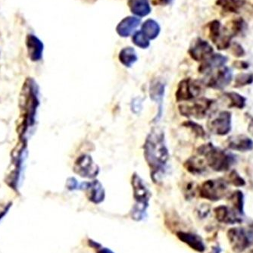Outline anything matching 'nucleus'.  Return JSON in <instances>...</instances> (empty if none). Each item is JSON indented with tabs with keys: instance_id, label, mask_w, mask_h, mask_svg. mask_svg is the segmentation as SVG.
<instances>
[{
	"instance_id": "nucleus-1",
	"label": "nucleus",
	"mask_w": 253,
	"mask_h": 253,
	"mask_svg": "<svg viewBox=\"0 0 253 253\" xmlns=\"http://www.w3.org/2000/svg\"><path fill=\"white\" fill-rule=\"evenodd\" d=\"M144 157L150 169L154 183L159 181L166 171L169 153L165 140V133L159 128H153L143 145Z\"/></svg>"
},
{
	"instance_id": "nucleus-2",
	"label": "nucleus",
	"mask_w": 253,
	"mask_h": 253,
	"mask_svg": "<svg viewBox=\"0 0 253 253\" xmlns=\"http://www.w3.org/2000/svg\"><path fill=\"white\" fill-rule=\"evenodd\" d=\"M131 184L133 190V197L136 200V205L132 210V217L136 221L143 219L145 212L149 205L151 193L145 184L141 177L134 173L132 176Z\"/></svg>"
},
{
	"instance_id": "nucleus-3",
	"label": "nucleus",
	"mask_w": 253,
	"mask_h": 253,
	"mask_svg": "<svg viewBox=\"0 0 253 253\" xmlns=\"http://www.w3.org/2000/svg\"><path fill=\"white\" fill-rule=\"evenodd\" d=\"M198 153L206 157V163L216 171H224L231 167L232 159L225 153L214 147L211 143L203 145L198 149Z\"/></svg>"
},
{
	"instance_id": "nucleus-4",
	"label": "nucleus",
	"mask_w": 253,
	"mask_h": 253,
	"mask_svg": "<svg viewBox=\"0 0 253 253\" xmlns=\"http://www.w3.org/2000/svg\"><path fill=\"white\" fill-rule=\"evenodd\" d=\"M204 84L199 81H193L190 78L183 80L179 83L176 91L175 97L177 102L190 101L198 97L203 93V85Z\"/></svg>"
},
{
	"instance_id": "nucleus-5",
	"label": "nucleus",
	"mask_w": 253,
	"mask_h": 253,
	"mask_svg": "<svg viewBox=\"0 0 253 253\" xmlns=\"http://www.w3.org/2000/svg\"><path fill=\"white\" fill-rule=\"evenodd\" d=\"M212 100L211 99L200 98L190 104H181L178 108L182 116L201 119L206 117L210 110Z\"/></svg>"
},
{
	"instance_id": "nucleus-6",
	"label": "nucleus",
	"mask_w": 253,
	"mask_h": 253,
	"mask_svg": "<svg viewBox=\"0 0 253 253\" xmlns=\"http://www.w3.org/2000/svg\"><path fill=\"white\" fill-rule=\"evenodd\" d=\"M73 170L77 174L85 178H95L99 173V166L89 155L79 156L75 161Z\"/></svg>"
},
{
	"instance_id": "nucleus-7",
	"label": "nucleus",
	"mask_w": 253,
	"mask_h": 253,
	"mask_svg": "<svg viewBox=\"0 0 253 253\" xmlns=\"http://www.w3.org/2000/svg\"><path fill=\"white\" fill-rule=\"evenodd\" d=\"M227 190L225 183L220 180H207L200 188V194L203 198L207 200H219L224 197Z\"/></svg>"
},
{
	"instance_id": "nucleus-8",
	"label": "nucleus",
	"mask_w": 253,
	"mask_h": 253,
	"mask_svg": "<svg viewBox=\"0 0 253 253\" xmlns=\"http://www.w3.org/2000/svg\"><path fill=\"white\" fill-rule=\"evenodd\" d=\"M206 76L205 85L215 89H221L231 82L232 73L230 68L222 66L217 68V72L212 71Z\"/></svg>"
},
{
	"instance_id": "nucleus-9",
	"label": "nucleus",
	"mask_w": 253,
	"mask_h": 253,
	"mask_svg": "<svg viewBox=\"0 0 253 253\" xmlns=\"http://www.w3.org/2000/svg\"><path fill=\"white\" fill-rule=\"evenodd\" d=\"M192 59L197 62H204L213 55V48L207 41L197 38L189 49Z\"/></svg>"
},
{
	"instance_id": "nucleus-10",
	"label": "nucleus",
	"mask_w": 253,
	"mask_h": 253,
	"mask_svg": "<svg viewBox=\"0 0 253 253\" xmlns=\"http://www.w3.org/2000/svg\"><path fill=\"white\" fill-rule=\"evenodd\" d=\"M208 127L210 131L218 135H225L231 130V114L220 112L216 117L210 120Z\"/></svg>"
},
{
	"instance_id": "nucleus-11",
	"label": "nucleus",
	"mask_w": 253,
	"mask_h": 253,
	"mask_svg": "<svg viewBox=\"0 0 253 253\" xmlns=\"http://www.w3.org/2000/svg\"><path fill=\"white\" fill-rule=\"evenodd\" d=\"M79 190H86V196L89 201L95 204L102 203L105 199V190L99 180H95L91 182H84L78 187Z\"/></svg>"
},
{
	"instance_id": "nucleus-12",
	"label": "nucleus",
	"mask_w": 253,
	"mask_h": 253,
	"mask_svg": "<svg viewBox=\"0 0 253 253\" xmlns=\"http://www.w3.org/2000/svg\"><path fill=\"white\" fill-rule=\"evenodd\" d=\"M229 240L236 253L244 251L250 246V239L247 233L241 228H233L228 231Z\"/></svg>"
},
{
	"instance_id": "nucleus-13",
	"label": "nucleus",
	"mask_w": 253,
	"mask_h": 253,
	"mask_svg": "<svg viewBox=\"0 0 253 253\" xmlns=\"http://www.w3.org/2000/svg\"><path fill=\"white\" fill-rule=\"evenodd\" d=\"M26 45L30 59L34 62L41 60L43 52V43L34 34H28L26 38Z\"/></svg>"
},
{
	"instance_id": "nucleus-14",
	"label": "nucleus",
	"mask_w": 253,
	"mask_h": 253,
	"mask_svg": "<svg viewBox=\"0 0 253 253\" xmlns=\"http://www.w3.org/2000/svg\"><path fill=\"white\" fill-rule=\"evenodd\" d=\"M140 22L141 19L137 17H126L118 25L116 31L119 36L127 38L140 25Z\"/></svg>"
},
{
	"instance_id": "nucleus-15",
	"label": "nucleus",
	"mask_w": 253,
	"mask_h": 253,
	"mask_svg": "<svg viewBox=\"0 0 253 253\" xmlns=\"http://www.w3.org/2000/svg\"><path fill=\"white\" fill-rule=\"evenodd\" d=\"M128 5L132 13L138 17L147 16L151 12L149 0H129Z\"/></svg>"
},
{
	"instance_id": "nucleus-16",
	"label": "nucleus",
	"mask_w": 253,
	"mask_h": 253,
	"mask_svg": "<svg viewBox=\"0 0 253 253\" xmlns=\"http://www.w3.org/2000/svg\"><path fill=\"white\" fill-rule=\"evenodd\" d=\"M177 236H178L180 240L187 244V245L190 246L193 250H197L198 252L204 251V244H203L201 237H199V236L190 234V233L183 232L178 233Z\"/></svg>"
},
{
	"instance_id": "nucleus-17",
	"label": "nucleus",
	"mask_w": 253,
	"mask_h": 253,
	"mask_svg": "<svg viewBox=\"0 0 253 253\" xmlns=\"http://www.w3.org/2000/svg\"><path fill=\"white\" fill-rule=\"evenodd\" d=\"M216 217L220 222L227 223V224H234L240 221L237 214L231 211L226 206H219L214 210Z\"/></svg>"
},
{
	"instance_id": "nucleus-18",
	"label": "nucleus",
	"mask_w": 253,
	"mask_h": 253,
	"mask_svg": "<svg viewBox=\"0 0 253 253\" xmlns=\"http://www.w3.org/2000/svg\"><path fill=\"white\" fill-rule=\"evenodd\" d=\"M160 31L159 24L153 19L146 20L142 25L141 31L149 40L156 39Z\"/></svg>"
},
{
	"instance_id": "nucleus-19",
	"label": "nucleus",
	"mask_w": 253,
	"mask_h": 253,
	"mask_svg": "<svg viewBox=\"0 0 253 253\" xmlns=\"http://www.w3.org/2000/svg\"><path fill=\"white\" fill-rule=\"evenodd\" d=\"M119 58L122 65L127 68H130L138 60L136 51L132 47L124 48L119 53Z\"/></svg>"
},
{
	"instance_id": "nucleus-20",
	"label": "nucleus",
	"mask_w": 253,
	"mask_h": 253,
	"mask_svg": "<svg viewBox=\"0 0 253 253\" xmlns=\"http://www.w3.org/2000/svg\"><path fill=\"white\" fill-rule=\"evenodd\" d=\"M187 170L193 174H200L206 169V164L204 161L200 158L194 157L190 158L184 164Z\"/></svg>"
},
{
	"instance_id": "nucleus-21",
	"label": "nucleus",
	"mask_w": 253,
	"mask_h": 253,
	"mask_svg": "<svg viewBox=\"0 0 253 253\" xmlns=\"http://www.w3.org/2000/svg\"><path fill=\"white\" fill-rule=\"evenodd\" d=\"M245 0H217L216 4L224 11L238 13L239 10L245 5Z\"/></svg>"
},
{
	"instance_id": "nucleus-22",
	"label": "nucleus",
	"mask_w": 253,
	"mask_h": 253,
	"mask_svg": "<svg viewBox=\"0 0 253 253\" xmlns=\"http://www.w3.org/2000/svg\"><path fill=\"white\" fill-rule=\"evenodd\" d=\"M253 143L250 139L245 136L236 137L229 143V147L239 151H247L253 148Z\"/></svg>"
},
{
	"instance_id": "nucleus-23",
	"label": "nucleus",
	"mask_w": 253,
	"mask_h": 253,
	"mask_svg": "<svg viewBox=\"0 0 253 253\" xmlns=\"http://www.w3.org/2000/svg\"><path fill=\"white\" fill-rule=\"evenodd\" d=\"M165 86L159 82L152 84L150 86V98L162 105V101L164 95Z\"/></svg>"
},
{
	"instance_id": "nucleus-24",
	"label": "nucleus",
	"mask_w": 253,
	"mask_h": 253,
	"mask_svg": "<svg viewBox=\"0 0 253 253\" xmlns=\"http://www.w3.org/2000/svg\"><path fill=\"white\" fill-rule=\"evenodd\" d=\"M133 43L138 46V47L141 48V49H147L150 45L149 40L145 36L143 33L141 31H136L133 35L132 38Z\"/></svg>"
},
{
	"instance_id": "nucleus-25",
	"label": "nucleus",
	"mask_w": 253,
	"mask_h": 253,
	"mask_svg": "<svg viewBox=\"0 0 253 253\" xmlns=\"http://www.w3.org/2000/svg\"><path fill=\"white\" fill-rule=\"evenodd\" d=\"M226 96L231 100V107H237L242 109L245 106L246 99L243 96L236 93H226Z\"/></svg>"
},
{
	"instance_id": "nucleus-26",
	"label": "nucleus",
	"mask_w": 253,
	"mask_h": 253,
	"mask_svg": "<svg viewBox=\"0 0 253 253\" xmlns=\"http://www.w3.org/2000/svg\"><path fill=\"white\" fill-rule=\"evenodd\" d=\"M230 201L232 203L233 206L237 211H238L240 214L243 213V194L240 191H237L233 193Z\"/></svg>"
},
{
	"instance_id": "nucleus-27",
	"label": "nucleus",
	"mask_w": 253,
	"mask_h": 253,
	"mask_svg": "<svg viewBox=\"0 0 253 253\" xmlns=\"http://www.w3.org/2000/svg\"><path fill=\"white\" fill-rule=\"evenodd\" d=\"M253 82V75L250 74H242L238 75L236 78L235 86L236 87L239 86H245V85L251 84Z\"/></svg>"
},
{
	"instance_id": "nucleus-28",
	"label": "nucleus",
	"mask_w": 253,
	"mask_h": 253,
	"mask_svg": "<svg viewBox=\"0 0 253 253\" xmlns=\"http://www.w3.org/2000/svg\"><path fill=\"white\" fill-rule=\"evenodd\" d=\"M183 126H187L189 128H191L192 130L194 132L197 136H200V137H203L206 135L204 130L200 125H197L195 122H191V121H188V122H184L183 124Z\"/></svg>"
},
{
	"instance_id": "nucleus-29",
	"label": "nucleus",
	"mask_w": 253,
	"mask_h": 253,
	"mask_svg": "<svg viewBox=\"0 0 253 253\" xmlns=\"http://www.w3.org/2000/svg\"><path fill=\"white\" fill-rule=\"evenodd\" d=\"M229 182L234 184V186L237 187H241L245 184V181L242 177H240V175L237 174V172L233 170L231 174H229Z\"/></svg>"
},
{
	"instance_id": "nucleus-30",
	"label": "nucleus",
	"mask_w": 253,
	"mask_h": 253,
	"mask_svg": "<svg viewBox=\"0 0 253 253\" xmlns=\"http://www.w3.org/2000/svg\"><path fill=\"white\" fill-rule=\"evenodd\" d=\"M66 186L68 190H78V187H79V183H78L76 179L74 178V177H70V178H68V180H67Z\"/></svg>"
},
{
	"instance_id": "nucleus-31",
	"label": "nucleus",
	"mask_w": 253,
	"mask_h": 253,
	"mask_svg": "<svg viewBox=\"0 0 253 253\" xmlns=\"http://www.w3.org/2000/svg\"><path fill=\"white\" fill-rule=\"evenodd\" d=\"M233 49H234V52L233 53L234 54V55L237 57L243 56L244 55V51L243 49V48L240 46L239 44H234V46H233Z\"/></svg>"
},
{
	"instance_id": "nucleus-32",
	"label": "nucleus",
	"mask_w": 253,
	"mask_h": 253,
	"mask_svg": "<svg viewBox=\"0 0 253 253\" xmlns=\"http://www.w3.org/2000/svg\"><path fill=\"white\" fill-rule=\"evenodd\" d=\"M10 206H7L6 208L3 210V211H1L0 212V220L2 219L3 218L4 216L6 214V213L8 212V210H9Z\"/></svg>"
},
{
	"instance_id": "nucleus-33",
	"label": "nucleus",
	"mask_w": 253,
	"mask_h": 253,
	"mask_svg": "<svg viewBox=\"0 0 253 253\" xmlns=\"http://www.w3.org/2000/svg\"><path fill=\"white\" fill-rule=\"evenodd\" d=\"M159 1V3L162 4V5H169V4L171 3L174 0H158Z\"/></svg>"
},
{
	"instance_id": "nucleus-34",
	"label": "nucleus",
	"mask_w": 253,
	"mask_h": 253,
	"mask_svg": "<svg viewBox=\"0 0 253 253\" xmlns=\"http://www.w3.org/2000/svg\"><path fill=\"white\" fill-rule=\"evenodd\" d=\"M98 253H113L111 250L106 248H102L98 251Z\"/></svg>"
},
{
	"instance_id": "nucleus-35",
	"label": "nucleus",
	"mask_w": 253,
	"mask_h": 253,
	"mask_svg": "<svg viewBox=\"0 0 253 253\" xmlns=\"http://www.w3.org/2000/svg\"><path fill=\"white\" fill-rule=\"evenodd\" d=\"M248 130L253 136V120L250 122V125H249Z\"/></svg>"
},
{
	"instance_id": "nucleus-36",
	"label": "nucleus",
	"mask_w": 253,
	"mask_h": 253,
	"mask_svg": "<svg viewBox=\"0 0 253 253\" xmlns=\"http://www.w3.org/2000/svg\"><path fill=\"white\" fill-rule=\"evenodd\" d=\"M218 253V252H217V250H214V253Z\"/></svg>"
},
{
	"instance_id": "nucleus-37",
	"label": "nucleus",
	"mask_w": 253,
	"mask_h": 253,
	"mask_svg": "<svg viewBox=\"0 0 253 253\" xmlns=\"http://www.w3.org/2000/svg\"><path fill=\"white\" fill-rule=\"evenodd\" d=\"M251 253H253V251L251 252Z\"/></svg>"
}]
</instances>
